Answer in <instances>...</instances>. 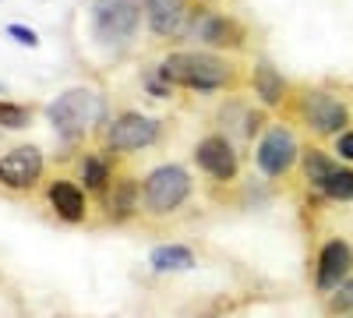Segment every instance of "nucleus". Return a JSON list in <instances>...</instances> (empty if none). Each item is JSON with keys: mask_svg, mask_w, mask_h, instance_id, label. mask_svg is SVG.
<instances>
[{"mask_svg": "<svg viewBox=\"0 0 353 318\" xmlns=\"http://www.w3.org/2000/svg\"><path fill=\"white\" fill-rule=\"evenodd\" d=\"M159 74L173 85V89L188 92H233L241 89V64L226 61L209 50H173L159 61Z\"/></svg>", "mask_w": 353, "mask_h": 318, "instance_id": "obj_1", "label": "nucleus"}, {"mask_svg": "<svg viewBox=\"0 0 353 318\" xmlns=\"http://www.w3.org/2000/svg\"><path fill=\"white\" fill-rule=\"evenodd\" d=\"M46 117L64 141H78L106 121V99L96 89H68L46 106Z\"/></svg>", "mask_w": 353, "mask_h": 318, "instance_id": "obj_2", "label": "nucleus"}, {"mask_svg": "<svg viewBox=\"0 0 353 318\" xmlns=\"http://www.w3.org/2000/svg\"><path fill=\"white\" fill-rule=\"evenodd\" d=\"M191 191H194L191 173L176 163H163L145 173V181H141V212L152 219L173 216L191 198Z\"/></svg>", "mask_w": 353, "mask_h": 318, "instance_id": "obj_3", "label": "nucleus"}, {"mask_svg": "<svg viewBox=\"0 0 353 318\" xmlns=\"http://www.w3.org/2000/svg\"><path fill=\"white\" fill-rule=\"evenodd\" d=\"M145 18V0H92V39L103 46H128Z\"/></svg>", "mask_w": 353, "mask_h": 318, "instance_id": "obj_4", "label": "nucleus"}, {"mask_svg": "<svg viewBox=\"0 0 353 318\" xmlns=\"http://www.w3.org/2000/svg\"><path fill=\"white\" fill-rule=\"evenodd\" d=\"M293 117L318 138H336L350 124V110L325 89H301L293 96Z\"/></svg>", "mask_w": 353, "mask_h": 318, "instance_id": "obj_5", "label": "nucleus"}, {"mask_svg": "<svg viewBox=\"0 0 353 318\" xmlns=\"http://www.w3.org/2000/svg\"><path fill=\"white\" fill-rule=\"evenodd\" d=\"M184 39H198L212 50H244L251 32L241 18L233 14H219V11H191V21H188V36Z\"/></svg>", "mask_w": 353, "mask_h": 318, "instance_id": "obj_6", "label": "nucleus"}, {"mask_svg": "<svg viewBox=\"0 0 353 318\" xmlns=\"http://www.w3.org/2000/svg\"><path fill=\"white\" fill-rule=\"evenodd\" d=\"M159 138V121L145 117L138 110H124L103 124V149L110 152H138L149 149Z\"/></svg>", "mask_w": 353, "mask_h": 318, "instance_id": "obj_7", "label": "nucleus"}, {"mask_svg": "<svg viewBox=\"0 0 353 318\" xmlns=\"http://www.w3.org/2000/svg\"><path fill=\"white\" fill-rule=\"evenodd\" d=\"M301 152H304V149L297 146V135H293L286 124H272L269 131L258 138L254 163H258V170L265 173V177L279 181V177H286V173L297 166Z\"/></svg>", "mask_w": 353, "mask_h": 318, "instance_id": "obj_8", "label": "nucleus"}, {"mask_svg": "<svg viewBox=\"0 0 353 318\" xmlns=\"http://www.w3.org/2000/svg\"><path fill=\"white\" fill-rule=\"evenodd\" d=\"M43 170H46V159L36 146H14L0 156V188L14 195L36 191L43 181Z\"/></svg>", "mask_w": 353, "mask_h": 318, "instance_id": "obj_9", "label": "nucleus"}, {"mask_svg": "<svg viewBox=\"0 0 353 318\" xmlns=\"http://www.w3.org/2000/svg\"><path fill=\"white\" fill-rule=\"evenodd\" d=\"M194 163L205 177H212L216 184H230V181H237V173H241V152L233 149L230 135H219V131L205 135L194 146Z\"/></svg>", "mask_w": 353, "mask_h": 318, "instance_id": "obj_10", "label": "nucleus"}, {"mask_svg": "<svg viewBox=\"0 0 353 318\" xmlns=\"http://www.w3.org/2000/svg\"><path fill=\"white\" fill-rule=\"evenodd\" d=\"M99 201L110 223H128L141 212V181H134L131 173H113Z\"/></svg>", "mask_w": 353, "mask_h": 318, "instance_id": "obj_11", "label": "nucleus"}, {"mask_svg": "<svg viewBox=\"0 0 353 318\" xmlns=\"http://www.w3.org/2000/svg\"><path fill=\"white\" fill-rule=\"evenodd\" d=\"M191 11L194 8L188 0H145V25H149L159 39H184Z\"/></svg>", "mask_w": 353, "mask_h": 318, "instance_id": "obj_12", "label": "nucleus"}, {"mask_svg": "<svg viewBox=\"0 0 353 318\" xmlns=\"http://www.w3.org/2000/svg\"><path fill=\"white\" fill-rule=\"evenodd\" d=\"M353 269V248L346 241H325V248L318 251V269H314V286L321 294H332L336 286L350 276Z\"/></svg>", "mask_w": 353, "mask_h": 318, "instance_id": "obj_13", "label": "nucleus"}, {"mask_svg": "<svg viewBox=\"0 0 353 318\" xmlns=\"http://www.w3.org/2000/svg\"><path fill=\"white\" fill-rule=\"evenodd\" d=\"M46 201L64 223H85L88 219V191L78 181H68V177L50 181L46 184Z\"/></svg>", "mask_w": 353, "mask_h": 318, "instance_id": "obj_14", "label": "nucleus"}, {"mask_svg": "<svg viewBox=\"0 0 353 318\" xmlns=\"http://www.w3.org/2000/svg\"><path fill=\"white\" fill-rule=\"evenodd\" d=\"M251 89H254V96L261 99V106H269V110H276V106H283V103H290V81L269 64V61H258L254 68H251Z\"/></svg>", "mask_w": 353, "mask_h": 318, "instance_id": "obj_15", "label": "nucleus"}, {"mask_svg": "<svg viewBox=\"0 0 353 318\" xmlns=\"http://www.w3.org/2000/svg\"><path fill=\"white\" fill-rule=\"evenodd\" d=\"M113 156L117 152H110V149H92V152H81L78 156V181L85 184V191L88 195H103L106 191V184H110V177H113Z\"/></svg>", "mask_w": 353, "mask_h": 318, "instance_id": "obj_16", "label": "nucleus"}, {"mask_svg": "<svg viewBox=\"0 0 353 318\" xmlns=\"http://www.w3.org/2000/svg\"><path fill=\"white\" fill-rule=\"evenodd\" d=\"M336 166H339V163H336L325 149H304V152H301L304 181H307V188H314V191H321V184L332 177V170H336Z\"/></svg>", "mask_w": 353, "mask_h": 318, "instance_id": "obj_17", "label": "nucleus"}, {"mask_svg": "<svg viewBox=\"0 0 353 318\" xmlns=\"http://www.w3.org/2000/svg\"><path fill=\"white\" fill-rule=\"evenodd\" d=\"M149 262H152L156 272H188V269L198 266L194 262V251L184 248V244H163V248H156Z\"/></svg>", "mask_w": 353, "mask_h": 318, "instance_id": "obj_18", "label": "nucleus"}, {"mask_svg": "<svg viewBox=\"0 0 353 318\" xmlns=\"http://www.w3.org/2000/svg\"><path fill=\"white\" fill-rule=\"evenodd\" d=\"M321 195H325L329 201H353V170L336 166L332 177L321 184Z\"/></svg>", "mask_w": 353, "mask_h": 318, "instance_id": "obj_19", "label": "nucleus"}, {"mask_svg": "<svg viewBox=\"0 0 353 318\" xmlns=\"http://www.w3.org/2000/svg\"><path fill=\"white\" fill-rule=\"evenodd\" d=\"M28 124H32V106L0 103V128H4V131H21Z\"/></svg>", "mask_w": 353, "mask_h": 318, "instance_id": "obj_20", "label": "nucleus"}, {"mask_svg": "<svg viewBox=\"0 0 353 318\" xmlns=\"http://www.w3.org/2000/svg\"><path fill=\"white\" fill-rule=\"evenodd\" d=\"M329 311H353V279H343L336 290H332Z\"/></svg>", "mask_w": 353, "mask_h": 318, "instance_id": "obj_21", "label": "nucleus"}, {"mask_svg": "<svg viewBox=\"0 0 353 318\" xmlns=\"http://www.w3.org/2000/svg\"><path fill=\"white\" fill-rule=\"evenodd\" d=\"M145 89H149L152 96H159V99H166V96H173V85L159 74V68H152V71H145Z\"/></svg>", "mask_w": 353, "mask_h": 318, "instance_id": "obj_22", "label": "nucleus"}, {"mask_svg": "<svg viewBox=\"0 0 353 318\" xmlns=\"http://www.w3.org/2000/svg\"><path fill=\"white\" fill-rule=\"evenodd\" d=\"M8 36L21 46H39V36L32 32V28H25V25H8Z\"/></svg>", "mask_w": 353, "mask_h": 318, "instance_id": "obj_23", "label": "nucleus"}, {"mask_svg": "<svg viewBox=\"0 0 353 318\" xmlns=\"http://www.w3.org/2000/svg\"><path fill=\"white\" fill-rule=\"evenodd\" d=\"M336 152H339V159L353 163V131H343V135H336Z\"/></svg>", "mask_w": 353, "mask_h": 318, "instance_id": "obj_24", "label": "nucleus"}, {"mask_svg": "<svg viewBox=\"0 0 353 318\" xmlns=\"http://www.w3.org/2000/svg\"><path fill=\"white\" fill-rule=\"evenodd\" d=\"M209 4H216V0H209Z\"/></svg>", "mask_w": 353, "mask_h": 318, "instance_id": "obj_25", "label": "nucleus"}]
</instances>
